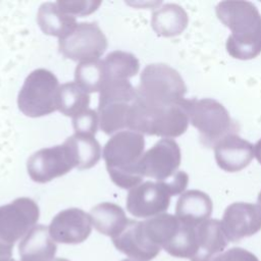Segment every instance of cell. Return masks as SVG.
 Here are the masks:
<instances>
[{
	"instance_id": "1",
	"label": "cell",
	"mask_w": 261,
	"mask_h": 261,
	"mask_svg": "<svg viewBox=\"0 0 261 261\" xmlns=\"http://www.w3.org/2000/svg\"><path fill=\"white\" fill-rule=\"evenodd\" d=\"M218 19L230 30L226 40L228 54L241 60L257 57L261 53V13L250 1H221L215 8Z\"/></svg>"
},
{
	"instance_id": "2",
	"label": "cell",
	"mask_w": 261,
	"mask_h": 261,
	"mask_svg": "<svg viewBox=\"0 0 261 261\" xmlns=\"http://www.w3.org/2000/svg\"><path fill=\"white\" fill-rule=\"evenodd\" d=\"M145 139L140 133L121 130L105 144L103 158L111 180L121 189H132L141 184L140 160L144 155Z\"/></svg>"
},
{
	"instance_id": "3",
	"label": "cell",
	"mask_w": 261,
	"mask_h": 261,
	"mask_svg": "<svg viewBox=\"0 0 261 261\" xmlns=\"http://www.w3.org/2000/svg\"><path fill=\"white\" fill-rule=\"evenodd\" d=\"M189 122L182 102L166 106L150 105L136 98L128 128L142 135L172 139L181 136L188 129Z\"/></svg>"
},
{
	"instance_id": "4",
	"label": "cell",
	"mask_w": 261,
	"mask_h": 261,
	"mask_svg": "<svg viewBox=\"0 0 261 261\" xmlns=\"http://www.w3.org/2000/svg\"><path fill=\"white\" fill-rule=\"evenodd\" d=\"M136 93L143 103L166 106L181 103L187 86L177 70L164 63H153L143 69Z\"/></svg>"
},
{
	"instance_id": "5",
	"label": "cell",
	"mask_w": 261,
	"mask_h": 261,
	"mask_svg": "<svg viewBox=\"0 0 261 261\" xmlns=\"http://www.w3.org/2000/svg\"><path fill=\"white\" fill-rule=\"evenodd\" d=\"M182 106L206 147H214L219 140L237 130L226 108L214 99H185Z\"/></svg>"
},
{
	"instance_id": "6",
	"label": "cell",
	"mask_w": 261,
	"mask_h": 261,
	"mask_svg": "<svg viewBox=\"0 0 261 261\" xmlns=\"http://www.w3.org/2000/svg\"><path fill=\"white\" fill-rule=\"evenodd\" d=\"M136 98V89L128 81L104 84L100 91L98 114L100 127L106 135L128 128Z\"/></svg>"
},
{
	"instance_id": "7",
	"label": "cell",
	"mask_w": 261,
	"mask_h": 261,
	"mask_svg": "<svg viewBox=\"0 0 261 261\" xmlns=\"http://www.w3.org/2000/svg\"><path fill=\"white\" fill-rule=\"evenodd\" d=\"M59 83L51 71L38 68L24 80L18 93L17 105L27 116L40 117L58 110Z\"/></svg>"
},
{
	"instance_id": "8",
	"label": "cell",
	"mask_w": 261,
	"mask_h": 261,
	"mask_svg": "<svg viewBox=\"0 0 261 261\" xmlns=\"http://www.w3.org/2000/svg\"><path fill=\"white\" fill-rule=\"evenodd\" d=\"M39 216V206L27 197L0 206V258L11 257L15 242L36 225Z\"/></svg>"
},
{
	"instance_id": "9",
	"label": "cell",
	"mask_w": 261,
	"mask_h": 261,
	"mask_svg": "<svg viewBox=\"0 0 261 261\" xmlns=\"http://www.w3.org/2000/svg\"><path fill=\"white\" fill-rule=\"evenodd\" d=\"M150 240L169 255L182 258L189 250L192 230L175 215L162 213L143 221Z\"/></svg>"
},
{
	"instance_id": "10",
	"label": "cell",
	"mask_w": 261,
	"mask_h": 261,
	"mask_svg": "<svg viewBox=\"0 0 261 261\" xmlns=\"http://www.w3.org/2000/svg\"><path fill=\"white\" fill-rule=\"evenodd\" d=\"M60 53L73 61L98 60L107 49V39L96 22H80L58 41Z\"/></svg>"
},
{
	"instance_id": "11",
	"label": "cell",
	"mask_w": 261,
	"mask_h": 261,
	"mask_svg": "<svg viewBox=\"0 0 261 261\" xmlns=\"http://www.w3.org/2000/svg\"><path fill=\"white\" fill-rule=\"evenodd\" d=\"M73 167H76L75 159L71 149L65 142L62 145L43 148L35 152L27 163L30 177L40 184H45L64 175Z\"/></svg>"
},
{
	"instance_id": "12",
	"label": "cell",
	"mask_w": 261,
	"mask_h": 261,
	"mask_svg": "<svg viewBox=\"0 0 261 261\" xmlns=\"http://www.w3.org/2000/svg\"><path fill=\"white\" fill-rule=\"evenodd\" d=\"M181 155L178 144L173 139H161L140 160L142 176L164 181L171 177L180 165Z\"/></svg>"
},
{
	"instance_id": "13",
	"label": "cell",
	"mask_w": 261,
	"mask_h": 261,
	"mask_svg": "<svg viewBox=\"0 0 261 261\" xmlns=\"http://www.w3.org/2000/svg\"><path fill=\"white\" fill-rule=\"evenodd\" d=\"M171 194L162 181H145L132 188L126 197V209L135 217L147 218L164 213Z\"/></svg>"
},
{
	"instance_id": "14",
	"label": "cell",
	"mask_w": 261,
	"mask_h": 261,
	"mask_svg": "<svg viewBox=\"0 0 261 261\" xmlns=\"http://www.w3.org/2000/svg\"><path fill=\"white\" fill-rule=\"evenodd\" d=\"M221 225L227 241L231 243L251 237L261 230V207L252 203H232L226 207Z\"/></svg>"
},
{
	"instance_id": "15",
	"label": "cell",
	"mask_w": 261,
	"mask_h": 261,
	"mask_svg": "<svg viewBox=\"0 0 261 261\" xmlns=\"http://www.w3.org/2000/svg\"><path fill=\"white\" fill-rule=\"evenodd\" d=\"M50 237L61 244H80L92 231L90 214L79 208H69L56 214L48 226Z\"/></svg>"
},
{
	"instance_id": "16",
	"label": "cell",
	"mask_w": 261,
	"mask_h": 261,
	"mask_svg": "<svg viewBox=\"0 0 261 261\" xmlns=\"http://www.w3.org/2000/svg\"><path fill=\"white\" fill-rule=\"evenodd\" d=\"M112 243L118 251L137 261H151L161 250L148 237L143 221L133 219H129L125 228L112 239Z\"/></svg>"
},
{
	"instance_id": "17",
	"label": "cell",
	"mask_w": 261,
	"mask_h": 261,
	"mask_svg": "<svg viewBox=\"0 0 261 261\" xmlns=\"http://www.w3.org/2000/svg\"><path fill=\"white\" fill-rule=\"evenodd\" d=\"M214 156L217 165L224 171H241L255 157L254 146L237 133L229 134L215 144Z\"/></svg>"
},
{
	"instance_id": "18",
	"label": "cell",
	"mask_w": 261,
	"mask_h": 261,
	"mask_svg": "<svg viewBox=\"0 0 261 261\" xmlns=\"http://www.w3.org/2000/svg\"><path fill=\"white\" fill-rule=\"evenodd\" d=\"M213 210L210 197L199 190H190L182 193L175 207V216L182 222L198 226L209 219Z\"/></svg>"
},
{
	"instance_id": "19",
	"label": "cell",
	"mask_w": 261,
	"mask_h": 261,
	"mask_svg": "<svg viewBox=\"0 0 261 261\" xmlns=\"http://www.w3.org/2000/svg\"><path fill=\"white\" fill-rule=\"evenodd\" d=\"M57 251V246L52 240L47 226L35 225L20 241L18 253L21 261L52 260Z\"/></svg>"
},
{
	"instance_id": "20",
	"label": "cell",
	"mask_w": 261,
	"mask_h": 261,
	"mask_svg": "<svg viewBox=\"0 0 261 261\" xmlns=\"http://www.w3.org/2000/svg\"><path fill=\"white\" fill-rule=\"evenodd\" d=\"M197 253L191 261H211L216 254L223 252L227 246V239L222 229L221 221L208 219L196 227Z\"/></svg>"
},
{
	"instance_id": "21",
	"label": "cell",
	"mask_w": 261,
	"mask_h": 261,
	"mask_svg": "<svg viewBox=\"0 0 261 261\" xmlns=\"http://www.w3.org/2000/svg\"><path fill=\"white\" fill-rule=\"evenodd\" d=\"M187 11L178 4L166 3L152 13L151 25L154 32L162 37L180 35L188 27Z\"/></svg>"
},
{
	"instance_id": "22",
	"label": "cell",
	"mask_w": 261,
	"mask_h": 261,
	"mask_svg": "<svg viewBox=\"0 0 261 261\" xmlns=\"http://www.w3.org/2000/svg\"><path fill=\"white\" fill-rule=\"evenodd\" d=\"M92 225L102 234L111 239L117 237L128 223L122 208L114 203L104 202L96 205L90 211Z\"/></svg>"
},
{
	"instance_id": "23",
	"label": "cell",
	"mask_w": 261,
	"mask_h": 261,
	"mask_svg": "<svg viewBox=\"0 0 261 261\" xmlns=\"http://www.w3.org/2000/svg\"><path fill=\"white\" fill-rule=\"evenodd\" d=\"M37 21L44 34L59 39L70 33L77 24L74 16L64 13L53 2H45L40 5Z\"/></svg>"
},
{
	"instance_id": "24",
	"label": "cell",
	"mask_w": 261,
	"mask_h": 261,
	"mask_svg": "<svg viewBox=\"0 0 261 261\" xmlns=\"http://www.w3.org/2000/svg\"><path fill=\"white\" fill-rule=\"evenodd\" d=\"M102 61L105 83L114 81H128V79L138 73L140 68L138 58L134 54L124 51H113L109 53Z\"/></svg>"
},
{
	"instance_id": "25",
	"label": "cell",
	"mask_w": 261,
	"mask_h": 261,
	"mask_svg": "<svg viewBox=\"0 0 261 261\" xmlns=\"http://www.w3.org/2000/svg\"><path fill=\"white\" fill-rule=\"evenodd\" d=\"M75 159L79 169H89L101 158V146L93 136L73 134L65 140Z\"/></svg>"
},
{
	"instance_id": "26",
	"label": "cell",
	"mask_w": 261,
	"mask_h": 261,
	"mask_svg": "<svg viewBox=\"0 0 261 261\" xmlns=\"http://www.w3.org/2000/svg\"><path fill=\"white\" fill-rule=\"evenodd\" d=\"M90 95L75 82L65 83L60 86L58 93V110L72 118L88 109Z\"/></svg>"
},
{
	"instance_id": "27",
	"label": "cell",
	"mask_w": 261,
	"mask_h": 261,
	"mask_svg": "<svg viewBox=\"0 0 261 261\" xmlns=\"http://www.w3.org/2000/svg\"><path fill=\"white\" fill-rule=\"evenodd\" d=\"M75 83L87 93L100 92L104 83L105 74L102 60L81 62L74 71Z\"/></svg>"
},
{
	"instance_id": "28",
	"label": "cell",
	"mask_w": 261,
	"mask_h": 261,
	"mask_svg": "<svg viewBox=\"0 0 261 261\" xmlns=\"http://www.w3.org/2000/svg\"><path fill=\"white\" fill-rule=\"evenodd\" d=\"M57 6L69 15L85 16L93 13L101 4L99 0H58Z\"/></svg>"
},
{
	"instance_id": "29",
	"label": "cell",
	"mask_w": 261,
	"mask_h": 261,
	"mask_svg": "<svg viewBox=\"0 0 261 261\" xmlns=\"http://www.w3.org/2000/svg\"><path fill=\"white\" fill-rule=\"evenodd\" d=\"M99 114L93 109H87L72 118L74 134L95 136L98 129Z\"/></svg>"
},
{
	"instance_id": "30",
	"label": "cell",
	"mask_w": 261,
	"mask_h": 261,
	"mask_svg": "<svg viewBox=\"0 0 261 261\" xmlns=\"http://www.w3.org/2000/svg\"><path fill=\"white\" fill-rule=\"evenodd\" d=\"M211 261H259V259L253 253L234 247L216 255Z\"/></svg>"
},
{
	"instance_id": "31",
	"label": "cell",
	"mask_w": 261,
	"mask_h": 261,
	"mask_svg": "<svg viewBox=\"0 0 261 261\" xmlns=\"http://www.w3.org/2000/svg\"><path fill=\"white\" fill-rule=\"evenodd\" d=\"M162 182L166 185L171 196H175L181 194L186 190L189 184V176L185 171L177 170L171 177Z\"/></svg>"
},
{
	"instance_id": "32",
	"label": "cell",
	"mask_w": 261,
	"mask_h": 261,
	"mask_svg": "<svg viewBox=\"0 0 261 261\" xmlns=\"http://www.w3.org/2000/svg\"><path fill=\"white\" fill-rule=\"evenodd\" d=\"M254 156L256 157L258 162L261 164V139L254 146Z\"/></svg>"
},
{
	"instance_id": "33",
	"label": "cell",
	"mask_w": 261,
	"mask_h": 261,
	"mask_svg": "<svg viewBox=\"0 0 261 261\" xmlns=\"http://www.w3.org/2000/svg\"><path fill=\"white\" fill-rule=\"evenodd\" d=\"M0 261H16L12 258H0Z\"/></svg>"
},
{
	"instance_id": "34",
	"label": "cell",
	"mask_w": 261,
	"mask_h": 261,
	"mask_svg": "<svg viewBox=\"0 0 261 261\" xmlns=\"http://www.w3.org/2000/svg\"><path fill=\"white\" fill-rule=\"evenodd\" d=\"M258 205L261 207V192L258 195Z\"/></svg>"
},
{
	"instance_id": "35",
	"label": "cell",
	"mask_w": 261,
	"mask_h": 261,
	"mask_svg": "<svg viewBox=\"0 0 261 261\" xmlns=\"http://www.w3.org/2000/svg\"><path fill=\"white\" fill-rule=\"evenodd\" d=\"M40 261H58V258H54L52 260H40Z\"/></svg>"
},
{
	"instance_id": "36",
	"label": "cell",
	"mask_w": 261,
	"mask_h": 261,
	"mask_svg": "<svg viewBox=\"0 0 261 261\" xmlns=\"http://www.w3.org/2000/svg\"><path fill=\"white\" fill-rule=\"evenodd\" d=\"M122 261H133V260H129V259H124V260H122Z\"/></svg>"
}]
</instances>
